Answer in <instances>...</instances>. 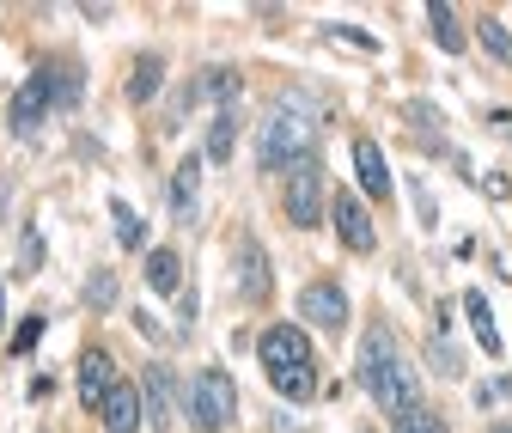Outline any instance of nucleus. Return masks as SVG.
I'll return each mask as SVG.
<instances>
[{
  "mask_svg": "<svg viewBox=\"0 0 512 433\" xmlns=\"http://www.w3.org/2000/svg\"><path fill=\"white\" fill-rule=\"evenodd\" d=\"M232 287H238V299L244 305H269V293H275V269H269V251L256 238H244L238 244V269H232Z\"/></svg>",
  "mask_w": 512,
  "mask_h": 433,
  "instance_id": "obj_5",
  "label": "nucleus"
},
{
  "mask_svg": "<svg viewBox=\"0 0 512 433\" xmlns=\"http://www.w3.org/2000/svg\"><path fill=\"white\" fill-rule=\"evenodd\" d=\"M165 86V55H141L128 74V104H153V92Z\"/></svg>",
  "mask_w": 512,
  "mask_h": 433,
  "instance_id": "obj_18",
  "label": "nucleus"
},
{
  "mask_svg": "<svg viewBox=\"0 0 512 433\" xmlns=\"http://www.w3.org/2000/svg\"><path fill=\"white\" fill-rule=\"evenodd\" d=\"M256 354H263V373L269 366H311V336L299 324H269L263 336H256Z\"/></svg>",
  "mask_w": 512,
  "mask_h": 433,
  "instance_id": "obj_8",
  "label": "nucleus"
},
{
  "mask_svg": "<svg viewBox=\"0 0 512 433\" xmlns=\"http://www.w3.org/2000/svg\"><path fill=\"white\" fill-rule=\"evenodd\" d=\"M49 110H55V98H49V74L37 68V74H31V80H25L19 92H13V110H7V129H13L19 141H31V135L43 129V116H49Z\"/></svg>",
  "mask_w": 512,
  "mask_h": 433,
  "instance_id": "obj_6",
  "label": "nucleus"
},
{
  "mask_svg": "<svg viewBox=\"0 0 512 433\" xmlns=\"http://www.w3.org/2000/svg\"><path fill=\"white\" fill-rule=\"evenodd\" d=\"M147 287L153 293H177L183 287V257L177 251H147Z\"/></svg>",
  "mask_w": 512,
  "mask_h": 433,
  "instance_id": "obj_19",
  "label": "nucleus"
},
{
  "mask_svg": "<svg viewBox=\"0 0 512 433\" xmlns=\"http://www.w3.org/2000/svg\"><path fill=\"white\" fill-rule=\"evenodd\" d=\"M384 360H397V336L384 330V324H372V330H366V342H360V379H366V373H378Z\"/></svg>",
  "mask_w": 512,
  "mask_h": 433,
  "instance_id": "obj_21",
  "label": "nucleus"
},
{
  "mask_svg": "<svg viewBox=\"0 0 512 433\" xmlns=\"http://www.w3.org/2000/svg\"><path fill=\"white\" fill-rule=\"evenodd\" d=\"M299 312H305V324H317V330H342V324H348V293H342L336 281H311V287L299 293Z\"/></svg>",
  "mask_w": 512,
  "mask_h": 433,
  "instance_id": "obj_10",
  "label": "nucleus"
},
{
  "mask_svg": "<svg viewBox=\"0 0 512 433\" xmlns=\"http://www.w3.org/2000/svg\"><path fill=\"white\" fill-rule=\"evenodd\" d=\"M427 25H433V37H439L445 55H464V25H458L452 0H427Z\"/></svg>",
  "mask_w": 512,
  "mask_h": 433,
  "instance_id": "obj_17",
  "label": "nucleus"
},
{
  "mask_svg": "<svg viewBox=\"0 0 512 433\" xmlns=\"http://www.w3.org/2000/svg\"><path fill=\"white\" fill-rule=\"evenodd\" d=\"M354 171H360V196L366 202H391V165L372 141H354Z\"/></svg>",
  "mask_w": 512,
  "mask_h": 433,
  "instance_id": "obj_13",
  "label": "nucleus"
},
{
  "mask_svg": "<svg viewBox=\"0 0 512 433\" xmlns=\"http://www.w3.org/2000/svg\"><path fill=\"white\" fill-rule=\"evenodd\" d=\"M336 43H348V49H366V55H378V37L372 31H354V25H324Z\"/></svg>",
  "mask_w": 512,
  "mask_h": 433,
  "instance_id": "obj_29",
  "label": "nucleus"
},
{
  "mask_svg": "<svg viewBox=\"0 0 512 433\" xmlns=\"http://www.w3.org/2000/svg\"><path fill=\"white\" fill-rule=\"evenodd\" d=\"M433 373H439V379H458V373H464V360H458L452 342H433Z\"/></svg>",
  "mask_w": 512,
  "mask_h": 433,
  "instance_id": "obj_30",
  "label": "nucleus"
},
{
  "mask_svg": "<svg viewBox=\"0 0 512 433\" xmlns=\"http://www.w3.org/2000/svg\"><path fill=\"white\" fill-rule=\"evenodd\" d=\"M494 433H512V427H494Z\"/></svg>",
  "mask_w": 512,
  "mask_h": 433,
  "instance_id": "obj_35",
  "label": "nucleus"
},
{
  "mask_svg": "<svg viewBox=\"0 0 512 433\" xmlns=\"http://www.w3.org/2000/svg\"><path fill=\"white\" fill-rule=\"evenodd\" d=\"M317 129H324V116H317L311 104L299 98H281L269 116H263V135H256V159H263V171H299L317 159Z\"/></svg>",
  "mask_w": 512,
  "mask_h": 433,
  "instance_id": "obj_1",
  "label": "nucleus"
},
{
  "mask_svg": "<svg viewBox=\"0 0 512 433\" xmlns=\"http://www.w3.org/2000/svg\"><path fill=\"white\" fill-rule=\"evenodd\" d=\"M281 208H287V220L299 226V232H311L317 220L330 214V183H324V165H299V171H287V190H281Z\"/></svg>",
  "mask_w": 512,
  "mask_h": 433,
  "instance_id": "obj_3",
  "label": "nucleus"
},
{
  "mask_svg": "<svg viewBox=\"0 0 512 433\" xmlns=\"http://www.w3.org/2000/svg\"><path fill=\"white\" fill-rule=\"evenodd\" d=\"M506 391H512V379H494V385H482V391H476V403H488V409H494Z\"/></svg>",
  "mask_w": 512,
  "mask_h": 433,
  "instance_id": "obj_32",
  "label": "nucleus"
},
{
  "mask_svg": "<svg viewBox=\"0 0 512 433\" xmlns=\"http://www.w3.org/2000/svg\"><path fill=\"white\" fill-rule=\"evenodd\" d=\"M269 385H275L287 403H311V397H317V360H311V366H269Z\"/></svg>",
  "mask_w": 512,
  "mask_h": 433,
  "instance_id": "obj_15",
  "label": "nucleus"
},
{
  "mask_svg": "<svg viewBox=\"0 0 512 433\" xmlns=\"http://www.w3.org/2000/svg\"><path fill=\"white\" fill-rule=\"evenodd\" d=\"M98 421H104V433H141V421H147V409H141V391H135V385H116V391L104 397Z\"/></svg>",
  "mask_w": 512,
  "mask_h": 433,
  "instance_id": "obj_12",
  "label": "nucleus"
},
{
  "mask_svg": "<svg viewBox=\"0 0 512 433\" xmlns=\"http://www.w3.org/2000/svg\"><path fill=\"white\" fill-rule=\"evenodd\" d=\"M482 190H488V196H494V202H506V196H512V183H506V177H500V171H488V177H482Z\"/></svg>",
  "mask_w": 512,
  "mask_h": 433,
  "instance_id": "obj_33",
  "label": "nucleus"
},
{
  "mask_svg": "<svg viewBox=\"0 0 512 433\" xmlns=\"http://www.w3.org/2000/svg\"><path fill=\"white\" fill-rule=\"evenodd\" d=\"M86 305H92V312H110V305H116V275L110 269L86 275Z\"/></svg>",
  "mask_w": 512,
  "mask_h": 433,
  "instance_id": "obj_26",
  "label": "nucleus"
},
{
  "mask_svg": "<svg viewBox=\"0 0 512 433\" xmlns=\"http://www.w3.org/2000/svg\"><path fill=\"white\" fill-rule=\"evenodd\" d=\"M177 403H183V397H177L171 366H165V360H153V366H147V379H141V409H147V427H159V433H165V427L177 421Z\"/></svg>",
  "mask_w": 512,
  "mask_h": 433,
  "instance_id": "obj_9",
  "label": "nucleus"
},
{
  "mask_svg": "<svg viewBox=\"0 0 512 433\" xmlns=\"http://www.w3.org/2000/svg\"><path fill=\"white\" fill-rule=\"evenodd\" d=\"M232 141H238V110H214V129H208V153L202 159L226 165L232 159Z\"/></svg>",
  "mask_w": 512,
  "mask_h": 433,
  "instance_id": "obj_23",
  "label": "nucleus"
},
{
  "mask_svg": "<svg viewBox=\"0 0 512 433\" xmlns=\"http://www.w3.org/2000/svg\"><path fill=\"white\" fill-rule=\"evenodd\" d=\"M360 385L372 391V403H378L384 415H415V409H421V373H415L403 354H397V360H384L378 373H366Z\"/></svg>",
  "mask_w": 512,
  "mask_h": 433,
  "instance_id": "obj_4",
  "label": "nucleus"
},
{
  "mask_svg": "<svg viewBox=\"0 0 512 433\" xmlns=\"http://www.w3.org/2000/svg\"><path fill=\"white\" fill-rule=\"evenodd\" d=\"M110 220H116V238H122V251H141V244H147V226H141V214L128 208V202H110Z\"/></svg>",
  "mask_w": 512,
  "mask_h": 433,
  "instance_id": "obj_25",
  "label": "nucleus"
},
{
  "mask_svg": "<svg viewBox=\"0 0 512 433\" xmlns=\"http://www.w3.org/2000/svg\"><path fill=\"white\" fill-rule=\"evenodd\" d=\"M0 318H7V287H0Z\"/></svg>",
  "mask_w": 512,
  "mask_h": 433,
  "instance_id": "obj_34",
  "label": "nucleus"
},
{
  "mask_svg": "<svg viewBox=\"0 0 512 433\" xmlns=\"http://www.w3.org/2000/svg\"><path fill=\"white\" fill-rule=\"evenodd\" d=\"M183 415H189L196 433H226L232 415H238V385L220 373V366H202V373L189 379V391H183Z\"/></svg>",
  "mask_w": 512,
  "mask_h": 433,
  "instance_id": "obj_2",
  "label": "nucleus"
},
{
  "mask_svg": "<svg viewBox=\"0 0 512 433\" xmlns=\"http://www.w3.org/2000/svg\"><path fill=\"white\" fill-rule=\"evenodd\" d=\"M196 92H208L220 110H232V104H238V92H244V80H238V68H208Z\"/></svg>",
  "mask_w": 512,
  "mask_h": 433,
  "instance_id": "obj_24",
  "label": "nucleus"
},
{
  "mask_svg": "<svg viewBox=\"0 0 512 433\" xmlns=\"http://www.w3.org/2000/svg\"><path fill=\"white\" fill-rule=\"evenodd\" d=\"M43 74H49V98H55V110H80L86 80H80L74 61H43Z\"/></svg>",
  "mask_w": 512,
  "mask_h": 433,
  "instance_id": "obj_16",
  "label": "nucleus"
},
{
  "mask_svg": "<svg viewBox=\"0 0 512 433\" xmlns=\"http://www.w3.org/2000/svg\"><path fill=\"white\" fill-rule=\"evenodd\" d=\"M19 269H25V275L43 269V238H37V226H25V238H19Z\"/></svg>",
  "mask_w": 512,
  "mask_h": 433,
  "instance_id": "obj_28",
  "label": "nucleus"
},
{
  "mask_svg": "<svg viewBox=\"0 0 512 433\" xmlns=\"http://www.w3.org/2000/svg\"><path fill=\"white\" fill-rule=\"evenodd\" d=\"M391 433H452V427H445V415H433V409H415V415H397Z\"/></svg>",
  "mask_w": 512,
  "mask_h": 433,
  "instance_id": "obj_27",
  "label": "nucleus"
},
{
  "mask_svg": "<svg viewBox=\"0 0 512 433\" xmlns=\"http://www.w3.org/2000/svg\"><path fill=\"white\" fill-rule=\"evenodd\" d=\"M464 318H470L482 354H500V330H494V312H488V299H482V293H464Z\"/></svg>",
  "mask_w": 512,
  "mask_h": 433,
  "instance_id": "obj_20",
  "label": "nucleus"
},
{
  "mask_svg": "<svg viewBox=\"0 0 512 433\" xmlns=\"http://www.w3.org/2000/svg\"><path fill=\"white\" fill-rule=\"evenodd\" d=\"M476 43L488 49V61H500V68H512V31L494 19V13H482L476 19Z\"/></svg>",
  "mask_w": 512,
  "mask_h": 433,
  "instance_id": "obj_22",
  "label": "nucleus"
},
{
  "mask_svg": "<svg viewBox=\"0 0 512 433\" xmlns=\"http://www.w3.org/2000/svg\"><path fill=\"white\" fill-rule=\"evenodd\" d=\"M330 220H336V232H342V244H348V251H372V244H378V226H372V208H366V196H354V190H336V196H330Z\"/></svg>",
  "mask_w": 512,
  "mask_h": 433,
  "instance_id": "obj_7",
  "label": "nucleus"
},
{
  "mask_svg": "<svg viewBox=\"0 0 512 433\" xmlns=\"http://www.w3.org/2000/svg\"><path fill=\"white\" fill-rule=\"evenodd\" d=\"M116 385H122V379H116L110 348H86V354H80V403H86V409H104V397H110Z\"/></svg>",
  "mask_w": 512,
  "mask_h": 433,
  "instance_id": "obj_11",
  "label": "nucleus"
},
{
  "mask_svg": "<svg viewBox=\"0 0 512 433\" xmlns=\"http://www.w3.org/2000/svg\"><path fill=\"white\" fill-rule=\"evenodd\" d=\"M196 208H202V159L189 153V159H177V171H171V214H177V220H196Z\"/></svg>",
  "mask_w": 512,
  "mask_h": 433,
  "instance_id": "obj_14",
  "label": "nucleus"
},
{
  "mask_svg": "<svg viewBox=\"0 0 512 433\" xmlns=\"http://www.w3.org/2000/svg\"><path fill=\"white\" fill-rule=\"evenodd\" d=\"M37 342H43V318H25V324L13 330V354H31Z\"/></svg>",
  "mask_w": 512,
  "mask_h": 433,
  "instance_id": "obj_31",
  "label": "nucleus"
}]
</instances>
